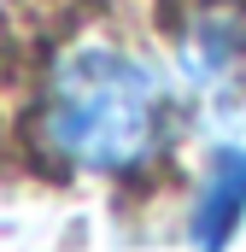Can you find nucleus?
Here are the masks:
<instances>
[{
	"instance_id": "7ed1b4c3",
	"label": "nucleus",
	"mask_w": 246,
	"mask_h": 252,
	"mask_svg": "<svg viewBox=\"0 0 246 252\" xmlns=\"http://www.w3.org/2000/svg\"><path fill=\"white\" fill-rule=\"evenodd\" d=\"M246 64V24L229 12H205L182 35V70L199 88H229Z\"/></svg>"
},
{
	"instance_id": "f257e3e1",
	"label": "nucleus",
	"mask_w": 246,
	"mask_h": 252,
	"mask_svg": "<svg viewBox=\"0 0 246 252\" xmlns=\"http://www.w3.org/2000/svg\"><path fill=\"white\" fill-rule=\"evenodd\" d=\"M35 141L64 170H141L164 141V88L153 64L118 41H70L41 82Z\"/></svg>"
},
{
	"instance_id": "f03ea898",
	"label": "nucleus",
	"mask_w": 246,
	"mask_h": 252,
	"mask_svg": "<svg viewBox=\"0 0 246 252\" xmlns=\"http://www.w3.org/2000/svg\"><path fill=\"white\" fill-rule=\"evenodd\" d=\"M246 217V147H217L205 182H199V199H193V247L199 252H223L229 235L241 229Z\"/></svg>"
}]
</instances>
